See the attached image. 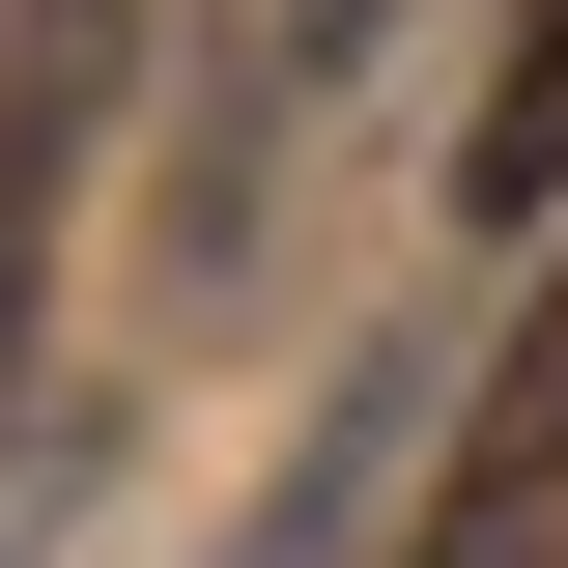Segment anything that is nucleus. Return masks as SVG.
Segmentation results:
<instances>
[{"label":"nucleus","instance_id":"f257e3e1","mask_svg":"<svg viewBox=\"0 0 568 568\" xmlns=\"http://www.w3.org/2000/svg\"><path fill=\"white\" fill-rule=\"evenodd\" d=\"M142 114V0H0V398H29V313H58L85 142Z\"/></svg>","mask_w":568,"mask_h":568},{"label":"nucleus","instance_id":"f03ea898","mask_svg":"<svg viewBox=\"0 0 568 568\" xmlns=\"http://www.w3.org/2000/svg\"><path fill=\"white\" fill-rule=\"evenodd\" d=\"M398 568H568V284L511 313V369H484V426L426 455V511H398Z\"/></svg>","mask_w":568,"mask_h":568},{"label":"nucleus","instance_id":"7ed1b4c3","mask_svg":"<svg viewBox=\"0 0 568 568\" xmlns=\"http://www.w3.org/2000/svg\"><path fill=\"white\" fill-rule=\"evenodd\" d=\"M455 200H484V227H540V200H568V0H511V58H484V142H455Z\"/></svg>","mask_w":568,"mask_h":568},{"label":"nucleus","instance_id":"20e7f679","mask_svg":"<svg viewBox=\"0 0 568 568\" xmlns=\"http://www.w3.org/2000/svg\"><path fill=\"white\" fill-rule=\"evenodd\" d=\"M58 511H85V426H29L0 455V568H58Z\"/></svg>","mask_w":568,"mask_h":568}]
</instances>
